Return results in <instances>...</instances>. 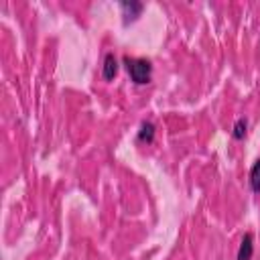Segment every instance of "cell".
Wrapping results in <instances>:
<instances>
[{
  "mask_svg": "<svg viewBox=\"0 0 260 260\" xmlns=\"http://www.w3.org/2000/svg\"><path fill=\"white\" fill-rule=\"evenodd\" d=\"M124 65L128 69V75L130 79L136 83V85H144L150 81V73H152V65L148 59H138V57H126L124 59Z\"/></svg>",
  "mask_w": 260,
  "mask_h": 260,
  "instance_id": "1",
  "label": "cell"
},
{
  "mask_svg": "<svg viewBox=\"0 0 260 260\" xmlns=\"http://www.w3.org/2000/svg\"><path fill=\"white\" fill-rule=\"evenodd\" d=\"M142 2H136V0H124V2H120V10H122V22L124 24H128V22H132V20H136L138 16H140V12H142Z\"/></svg>",
  "mask_w": 260,
  "mask_h": 260,
  "instance_id": "2",
  "label": "cell"
},
{
  "mask_svg": "<svg viewBox=\"0 0 260 260\" xmlns=\"http://www.w3.org/2000/svg\"><path fill=\"white\" fill-rule=\"evenodd\" d=\"M254 256V238L250 232L244 234L242 242H240V248H238V258L236 260H252Z\"/></svg>",
  "mask_w": 260,
  "mask_h": 260,
  "instance_id": "3",
  "label": "cell"
},
{
  "mask_svg": "<svg viewBox=\"0 0 260 260\" xmlns=\"http://www.w3.org/2000/svg\"><path fill=\"white\" fill-rule=\"evenodd\" d=\"M118 73V59L114 57V53H106L104 57V67H102V75L106 81H112Z\"/></svg>",
  "mask_w": 260,
  "mask_h": 260,
  "instance_id": "4",
  "label": "cell"
},
{
  "mask_svg": "<svg viewBox=\"0 0 260 260\" xmlns=\"http://www.w3.org/2000/svg\"><path fill=\"white\" fill-rule=\"evenodd\" d=\"M152 140H154V124L152 122H142L140 130H138V142L150 144Z\"/></svg>",
  "mask_w": 260,
  "mask_h": 260,
  "instance_id": "5",
  "label": "cell"
},
{
  "mask_svg": "<svg viewBox=\"0 0 260 260\" xmlns=\"http://www.w3.org/2000/svg\"><path fill=\"white\" fill-rule=\"evenodd\" d=\"M250 189L254 193H260V158H256L250 169Z\"/></svg>",
  "mask_w": 260,
  "mask_h": 260,
  "instance_id": "6",
  "label": "cell"
},
{
  "mask_svg": "<svg viewBox=\"0 0 260 260\" xmlns=\"http://www.w3.org/2000/svg\"><path fill=\"white\" fill-rule=\"evenodd\" d=\"M246 130H248V120L246 118H238L236 124H234V130H232V136L236 140H242L246 136Z\"/></svg>",
  "mask_w": 260,
  "mask_h": 260,
  "instance_id": "7",
  "label": "cell"
}]
</instances>
